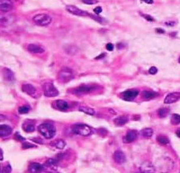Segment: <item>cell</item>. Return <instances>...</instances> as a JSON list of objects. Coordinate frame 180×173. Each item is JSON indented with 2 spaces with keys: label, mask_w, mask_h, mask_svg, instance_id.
I'll use <instances>...</instances> for the list:
<instances>
[{
  "label": "cell",
  "mask_w": 180,
  "mask_h": 173,
  "mask_svg": "<svg viewBox=\"0 0 180 173\" xmlns=\"http://www.w3.org/2000/svg\"><path fill=\"white\" fill-rule=\"evenodd\" d=\"M28 50L33 54H41L45 51L42 47L35 44H30L28 46Z\"/></svg>",
  "instance_id": "ffe728a7"
},
{
  "label": "cell",
  "mask_w": 180,
  "mask_h": 173,
  "mask_svg": "<svg viewBox=\"0 0 180 173\" xmlns=\"http://www.w3.org/2000/svg\"><path fill=\"white\" fill-rule=\"evenodd\" d=\"M79 111L86 113V114H87V115H95V111L93 108L86 107V106H81V107H80Z\"/></svg>",
  "instance_id": "d4e9b609"
},
{
  "label": "cell",
  "mask_w": 180,
  "mask_h": 173,
  "mask_svg": "<svg viewBox=\"0 0 180 173\" xmlns=\"http://www.w3.org/2000/svg\"><path fill=\"white\" fill-rule=\"evenodd\" d=\"M55 104H56L57 109L60 110V111H67L69 108L68 103L64 100H57L56 101Z\"/></svg>",
  "instance_id": "d6986e66"
},
{
  "label": "cell",
  "mask_w": 180,
  "mask_h": 173,
  "mask_svg": "<svg viewBox=\"0 0 180 173\" xmlns=\"http://www.w3.org/2000/svg\"><path fill=\"white\" fill-rule=\"evenodd\" d=\"M113 159L116 163L119 164H122L126 161V157L122 151L116 150V151L114 153Z\"/></svg>",
  "instance_id": "30bf717a"
},
{
  "label": "cell",
  "mask_w": 180,
  "mask_h": 173,
  "mask_svg": "<svg viewBox=\"0 0 180 173\" xmlns=\"http://www.w3.org/2000/svg\"><path fill=\"white\" fill-rule=\"evenodd\" d=\"M29 111H30V108L26 106H21V107H20L19 109H18V112H19L20 114H21V115L27 114L29 112Z\"/></svg>",
  "instance_id": "f546056e"
},
{
  "label": "cell",
  "mask_w": 180,
  "mask_h": 173,
  "mask_svg": "<svg viewBox=\"0 0 180 173\" xmlns=\"http://www.w3.org/2000/svg\"><path fill=\"white\" fill-rule=\"evenodd\" d=\"M35 145L32 144V143H29V142H24L23 143V144H22V148L24 149H29V148H35Z\"/></svg>",
  "instance_id": "4dcf8cb0"
},
{
  "label": "cell",
  "mask_w": 180,
  "mask_h": 173,
  "mask_svg": "<svg viewBox=\"0 0 180 173\" xmlns=\"http://www.w3.org/2000/svg\"><path fill=\"white\" fill-rule=\"evenodd\" d=\"M180 100V93L179 92H172L168 93L166 97L165 98V104H172Z\"/></svg>",
  "instance_id": "9c48e42d"
},
{
  "label": "cell",
  "mask_w": 180,
  "mask_h": 173,
  "mask_svg": "<svg viewBox=\"0 0 180 173\" xmlns=\"http://www.w3.org/2000/svg\"><path fill=\"white\" fill-rule=\"evenodd\" d=\"M105 56H106V54H102L100 55V56H99L97 57L96 59H101V58H102V57H104Z\"/></svg>",
  "instance_id": "b9f144b4"
},
{
  "label": "cell",
  "mask_w": 180,
  "mask_h": 173,
  "mask_svg": "<svg viewBox=\"0 0 180 173\" xmlns=\"http://www.w3.org/2000/svg\"><path fill=\"white\" fill-rule=\"evenodd\" d=\"M81 1L87 5H95L98 2V0H81Z\"/></svg>",
  "instance_id": "1f68e13d"
},
{
  "label": "cell",
  "mask_w": 180,
  "mask_h": 173,
  "mask_svg": "<svg viewBox=\"0 0 180 173\" xmlns=\"http://www.w3.org/2000/svg\"><path fill=\"white\" fill-rule=\"evenodd\" d=\"M171 122L172 125H178L180 124V115L173 114L171 117Z\"/></svg>",
  "instance_id": "f1b7e54d"
},
{
  "label": "cell",
  "mask_w": 180,
  "mask_h": 173,
  "mask_svg": "<svg viewBox=\"0 0 180 173\" xmlns=\"http://www.w3.org/2000/svg\"><path fill=\"white\" fill-rule=\"evenodd\" d=\"M97 87L93 85H81L75 90V93L77 94H87L97 90Z\"/></svg>",
  "instance_id": "8992f818"
},
{
  "label": "cell",
  "mask_w": 180,
  "mask_h": 173,
  "mask_svg": "<svg viewBox=\"0 0 180 173\" xmlns=\"http://www.w3.org/2000/svg\"><path fill=\"white\" fill-rule=\"evenodd\" d=\"M44 95L46 97H55L59 95V91L51 83H46L43 84Z\"/></svg>",
  "instance_id": "5b68a950"
},
{
  "label": "cell",
  "mask_w": 180,
  "mask_h": 173,
  "mask_svg": "<svg viewBox=\"0 0 180 173\" xmlns=\"http://www.w3.org/2000/svg\"><path fill=\"white\" fill-rule=\"evenodd\" d=\"M50 144H51V145L55 147V148L57 149H63L66 147L67 143H66V142L63 140L58 139V140H55L51 142Z\"/></svg>",
  "instance_id": "7402d4cb"
},
{
  "label": "cell",
  "mask_w": 180,
  "mask_h": 173,
  "mask_svg": "<svg viewBox=\"0 0 180 173\" xmlns=\"http://www.w3.org/2000/svg\"><path fill=\"white\" fill-rule=\"evenodd\" d=\"M90 17H91V18H93V19L94 20H95L96 21H97V22H99V23H102V19L101 17H100L99 16H94V15H91V14H90Z\"/></svg>",
  "instance_id": "e575fe53"
},
{
  "label": "cell",
  "mask_w": 180,
  "mask_h": 173,
  "mask_svg": "<svg viewBox=\"0 0 180 173\" xmlns=\"http://www.w3.org/2000/svg\"><path fill=\"white\" fill-rule=\"evenodd\" d=\"M170 113V109L167 108H162L158 110V115L160 118H165L168 116Z\"/></svg>",
  "instance_id": "4316f807"
},
{
  "label": "cell",
  "mask_w": 180,
  "mask_h": 173,
  "mask_svg": "<svg viewBox=\"0 0 180 173\" xmlns=\"http://www.w3.org/2000/svg\"><path fill=\"white\" fill-rule=\"evenodd\" d=\"M138 138V132L135 130L129 131L126 135L124 138V142L125 143H131L133 142Z\"/></svg>",
  "instance_id": "7c38bea8"
},
{
  "label": "cell",
  "mask_w": 180,
  "mask_h": 173,
  "mask_svg": "<svg viewBox=\"0 0 180 173\" xmlns=\"http://www.w3.org/2000/svg\"><path fill=\"white\" fill-rule=\"evenodd\" d=\"M14 1H20V0H14Z\"/></svg>",
  "instance_id": "bcb514c9"
},
{
  "label": "cell",
  "mask_w": 180,
  "mask_h": 173,
  "mask_svg": "<svg viewBox=\"0 0 180 173\" xmlns=\"http://www.w3.org/2000/svg\"><path fill=\"white\" fill-rule=\"evenodd\" d=\"M142 95L145 99H152L158 96V93L152 91H143Z\"/></svg>",
  "instance_id": "603a6c76"
},
{
  "label": "cell",
  "mask_w": 180,
  "mask_h": 173,
  "mask_svg": "<svg viewBox=\"0 0 180 173\" xmlns=\"http://www.w3.org/2000/svg\"><path fill=\"white\" fill-rule=\"evenodd\" d=\"M74 77V73L72 69L69 68H62L58 73V79L61 83H67Z\"/></svg>",
  "instance_id": "3957f363"
},
{
  "label": "cell",
  "mask_w": 180,
  "mask_h": 173,
  "mask_svg": "<svg viewBox=\"0 0 180 173\" xmlns=\"http://www.w3.org/2000/svg\"><path fill=\"white\" fill-rule=\"evenodd\" d=\"M72 131L76 135L87 137L92 133V129L89 126L84 124H74L72 126Z\"/></svg>",
  "instance_id": "7a4b0ae2"
},
{
  "label": "cell",
  "mask_w": 180,
  "mask_h": 173,
  "mask_svg": "<svg viewBox=\"0 0 180 173\" xmlns=\"http://www.w3.org/2000/svg\"><path fill=\"white\" fill-rule=\"evenodd\" d=\"M23 130L27 132H32L35 131L34 124L33 123V121L30 120H27L25 121V122L23 124L22 126Z\"/></svg>",
  "instance_id": "ac0fdd59"
},
{
  "label": "cell",
  "mask_w": 180,
  "mask_h": 173,
  "mask_svg": "<svg viewBox=\"0 0 180 173\" xmlns=\"http://www.w3.org/2000/svg\"><path fill=\"white\" fill-rule=\"evenodd\" d=\"M3 78L7 81H13L15 79V75L14 72L8 68H4L2 70Z\"/></svg>",
  "instance_id": "9a60e30c"
},
{
  "label": "cell",
  "mask_w": 180,
  "mask_h": 173,
  "mask_svg": "<svg viewBox=\"0 0 180 173\" xmlns=\"http://www.w3.org/2000/svg\"><path fill=\"white\" fill-rule=\"evenodd\" d=\"M156 140L161 145H166L169 143V140H168L167 137H165V136H158V137L156 138Z\"/></svg>",
  "instance_id": "83f0119b"
},
{
  "label": "cell",
  "mask_w": 180,
  "mask_h": 173,
  "mask_svg": "<svg viewBox=\"0 0 180 173\" xmlns=\"http://www.w3.org/2000/svg\"><path fill=\"white\" fill-rule=\"evenodd\" d=\"M102 9L100 7H96V8L94 9V12L95 14H100L102 12Z\"/></svg>",
  "instance_id": "74e56055"
},
{
  "label": "cell",
  "mask_w": 180,
  "mask_h": 173,
  "mask_svg": "<svg viewBox=\"0 0 180 173\" xmlns=\"http://www.w3.org/2000/svg\"><path fill=\"white\" fill-rule=\"evenodd\" d=\"M142 1H144L146 3H147V4H152V3H153V0H142Z\"/></svg>",
  "instance_id": "ab89813d"
},
{
  "label": "cell",
  "mask_w": 180,
  "mask_h": 173,
  "mask_svg": "<svg viewBox=\"0 0 180 173\" xmlns=\"http://www.w3.org/2000/svg\"><path fill=\"white\" fill-rule=\"evenodd\" d=\"M58 164V160L56 159H48L45 163V166L47 167H49L50 169H56Z\"/></svg>",
  "instance_id": "cb8c5ba5"
},
{
  "label": "cell",
  "mask_w": 180,
  "mask_h": 173,
  "mask_svg": "<svg viewBox=\"0 0 180 173\" xmlns=\"http://www.w3.org/2000/svg\"><path fill=\"white\" fill-rule=\"evenodd\" d=\"M176 135H177L179 138H180V129H178L177 131H176Z\"/></svg>",
  "instance_id": "7bdbcfd3"
},
{
  "label": "cell",
  "mask_w": 180,
  "mask_h": 173,
  "mask_svg": "<svg viewBox=\"0 0 180 173\" xmlns=\"http://www.w3.org/2000/svg\"><path fill=\"white\" fill-rule=\"evenodd\" d=\"M178 61H179V62L180 63V57L179 58V59H178Z\"/></svg>",
  "instance_id": "f6af8a7d"
},
{
  "label": "cell",
  "mask_w": 180,
  "mask_h": 173,
  "mask_svg": "<svg viewBox=\"0 0 180 173\" xmlns=\"http://www.w3.org/2000/svg\"><path fill=\"white\" fill-rule=\"evenodd\" d=\"M143 17H145V19L149 21H153V18L150 16H149V15H144L143 16Z\"/></svg>",
  "instance_id": "f35d334b"
},
{
  "label": "cell",
  "mask_w": 180,
  "mask_h": 173,
  "mask_svg": "<svg viewBox=\"0 0 180 173\" xmlns=\"http://www.w3.org/2000/svg\"><path fill=\"white\" fill-rule=\"evenodd\" d=\"M13 3L10 0H1L0 2V10L3 12H8L12 9Z\"/></svg>",
  "instance_id": "8fae6325"
},
{
  "label": "cell",
  "mask_w": 180,
  "mask_h": 173,
  "mask_svg": "<svg viewBox=\"0 0 180 173\" xmlns=\"http://www.w3.org/2000/svg\"><path fill=\"white\" fill-rule=\"evenodd\" d=\"M140 171L142 172H154L155 171L153 165L147 161L142 163L140 166Z\"/></svg>",
  "instance_id": "e0dca14e"
},
{
  "label": "cell",
  "mask_w": 180,
  "mask_h": 173,
  "mask_svg": "<svg viewBox=\"0 0 180 173\" xmlns=\"http://www.w3.org/2000/svg\"><path fill=\"white\" fill-rule=\"evenodd\" d=\"M22 90L25 93L28 94V95H30L32 97H34V95L36 94V88L30 84H23L22 86Z\"/></svg>",
  "instance_id": "5bb4252c"
},
{
  "label": "cell",
  "mask_w": 180,
  "mask_h": 173,
  "mask_svg": "<svg viewBox=\"0 0 180 173\" xmlns=\"http://www.w3.org/2000/svg\"><path fill=\"white\" fill-rule=\"evenodd\" d=\"M158 72V69L155 67V66H152L151 68L149 69V73L151 75H154Z\"/></svg>",
  "instance_id": "836d02e7"
},
{
  "label": "cell",
  "mask_w": 180,
  "mask_h": 173,
  "mask_svg": "<svg viewBox=\"0 0 180 173\" xmlns=\"http://www.w3.org/2000/svg\"><path fill=\"white\" fill-rule=\"evenodd\" d=\"M140 133L145 138H150L153 135V130L151 128H145L141 131Z\"/></svg>",
  "instance_id": "484cf974"
},
{
  "label": "cell",
  "mask_w": 180,
  "mask_h": 173,
  "mask_svg": "<svg viewBox=\"0 0 180 173\" xmlns=\"http://www.w3.org/2000/svg\"><path fill=\"white\" fill-rule=\"evenodd\" d=\"M33 21L36 25L45 27L51 23L52 19L46 14H39L33 17Z\"/></svg>",
  "instance_id": "277c9868"
},
{
  "label": "cell",
  "mask_w": 180,
  "mask_h": 173,
  "mask_svg": "<svg viewBox=\"0 0 180 173\" xmlns=\"http://www.w3.org/2000/svg\"><path fill=\"white\" fill-rule=\"evenodd\" d=\"M28 170L31 172H41L45 170V165H43L39 163L34 162L29 165Z\"/></svg>",
  "instance_id": "2e32d148"
},
{
  "label": "cell",
  "mask_w": 180,
  "mask_h": 173,
  "mask_svg": "<svg viewBox=\"0 0 180 173\" xmlns=\"http://www.w3.org/2000/svg\"><path fill=\"white\" fill-rule=\"evenodd\" d=\"M139 94V91L137 90H128L122 93V98L125 101H131L137 97Z\"/></svg>",
  "instance_id": "52a82bcc"
},
{
  "label": "cell",
  "mask_w": 180,
  "mask_h": 173,
  "mask_svg": "<svg viewBox=\"0 0 180 173\" xmlns=\"http://www.w3.org/2000/svg\"><path fill=\"white\" fill-rule=\"evenodd\" d=\"M156 30L158 33H160V34H163V33H165V31L161 28H157Z\"/></svg>",
  "instance_id": "60d3db41"
},
{
  "label": "cell",
  "mask_w": 180,
  "mask_h": 173,
  "mask_svg": "<svg viewBox=\"0 0 180 173\" xmlns=\"http://www.w3.org/2000/svg\"><path fill=\"white\" fill-rule=\"evenodd\" d=\"M38 131L43 137L46 139L53 138L56 133V129L50 123H43L38 126Z\"/></svg>",
  "instance_id": "6da1fadb"
},
{
  "label": "cell",
  "mask_w": 180,
  "mask_h": 173,
  "mask_svg": "<svg viewBox=\"0 0 180 173\" xmlns=\"http://www.w3.org/2000/svg\"><path fill=\"white\" fill-rule=\"evenodd\" d=\"M66 9H67V11H68L69 13H71L75 16H86L87 15H89V14L86 12L85 11L77 8V7L74 5H67V7H66Z\"/></svg>",
  "instance_id": "ba28073f"
},
{
  "label": "cell",
  "mask_w": 180,
  "mask_h": 173,
  "mask_svg": "<svg viewBox=\"0 0 180 173\" xmlns=\"http://www.w3.org/2000/svg\"><path fill=\"white\" fill-rule=\"evenodd\" d=\"M106 49H107L108 51H113L114 49V46L113 44L111 43H108L107 45H106Z\"/></svg>",
  "instance_id": "8d00e7d4"
},
{
  "label": "cell",
  "mask_w": 180,
  "mask_h": 173,
  "mask_svg": "<svg viewBox=\"0 0 180 173\" xmlns=\"http://www.w3.org/2000/svg\"><path fill=\"white\" fill-rule=\"evenodd\" d=\"M128 118L126 116H119L114 120V123L118 126H122L127 123Z\"/></svg>",
  "instance_id": "44dd1931"
},
{
  "label": "cell",
  "mask_w": 180,
  "mask_h": 173,
  "mask_svg": "<svg viewBox=\"0 0 180 173\" xmlns=\"http://www.w3.org/2000/svg\"><path fill=\"white\" fill-rule=\"evenodd\" d=\"M1 160L2 161L3 160V150L1 149Z\"/></svg>",
  "instance_id": "ee69618b"
},
{
  "label": "cell",
  "mask_w": 180,
  "mask_h": 173,
  "mask_svg": "<svg viewBox=\"0 0 180 173\" xmlns=\"http://www.w3.org/2000/svg\"><path fill=\"white\" fill-rule=\"evenodd\" d=\"M15 138L17 140L20 142H23L25 140V138H24L23 137H21L18 132H17V133L15 135Z\"/></svg>",
  "instance_id": "d590c367"
},
{
  "label": "cell",
  "mask_w": 180,
  "mask_h": 173,
  "mask_svg": "<svg viewBox=\"0 0 180 173\" xmlns=\"http://www.w3.org/2000/svg\"><path fill=\"white\" fill-rule=\"evenodd\" d=\"M12 129L9 125L1 124L0 126V136L1 137H8L12 134Z\"/></svg>",
  "instance_id": "4fadbf2b"
},
{
  "label": "cell",
  "mask_w": 180,
  "mask_h": 173,
  "mask_svg": "<svg viewBox=\"0 0 180 173\" xmlns=\"http://www.w3.org/2000/svg\"><path fill=\"white\" fill-rule=\"evenodd\" d=\"M1 172H12V168H11L10 165L8 164V165H5L4 169H3Z\"/></svg>",
  "instance_id": "d6a6232c"
}]
</instances>
